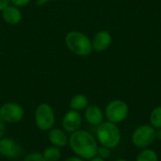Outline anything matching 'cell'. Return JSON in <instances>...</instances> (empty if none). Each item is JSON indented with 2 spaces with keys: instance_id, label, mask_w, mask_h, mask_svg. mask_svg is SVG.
Masks as SVG:
<instances>
[{
  "instance_id": "6da1fadb",
  "label": "cell",
  "mask_w": 161,
  "mask_h": 161,
  "mask_svg": "<svg viewBox=\"0 0 161 161\" xmlns=\"http://www.w3.org/2000/svg\"><path fill=\"white\" fill-rule=\"evenodd\" d=\"M68 145L75 156L84 160H90L96 157L99 146L96 138L84 129H78L77 131L70 134Z\"/></svg>"
},
{
  "instance_id": "7a4b0ae2",
  "label": "cell",
  "mask_w": 161,
  "mask_h": 161,
  "mask_svg": "<svg viewBox=\"0 0 161 161\" xmlns=\"http://www.w3.org/2000/svg\"><path fill=\"white\" fill-rule=\"evenodd\" d=\"M95 138L101 146L112 150L119 146L122 140V133L116 124L106 121L96 126Z\"/></svg>"
},
{
  "instance_id": "3957f363",
  "label": "cell",
  "mask_w": 161,
  "mask_h": 161,
  "mask_svg": "<svg viewBox=\"0 0 161 161\" xmlns=\"http://www.w3.org/2000/svg\"><path fill=\"white\" fill-rule=\"evenodd\" d=\"M65 43L71 52L80 57H87L92 51V41L80 31L72 30L68 32L65 36Z\"/></svg>"
},
{
  "instance_id": "277c9868",
  "label": "cell",
  "mask_w": 161,
  "mask_h": 161,
  "mask_svg": "<svg viewBox=\"0 0 161 161\" xmlns=\"http://www.w3.org/2000/svg\"><path fill=\"white\" fill-rule=\"evenodd\" d=\"M35 125L41 131H49L55 126L56 115L53 108L47 103L40 104L34 112Z\"/></svg>"
},
{
  "instance_id": "5b68a950",
  "label": "cell",
  "mask_w": 161,
  "mask_h": 161,
  "mask_svg": "<svg viewBox=\"0 0 161 161\" xmlns=\"http://www.w3.org/2000/svg\"><path fill=\"white\" fill-rule=\"evenodd\" d=\"M131 142L138 149L148 148L156 142V129L150 125H142L133 131Z\"/></svg>"
},
{
  "instance_id": "8992f818",
  "label": "cell",
  "mask_w": 161,
  "mask_h": 161,
  "mask_svg": "<svg viewBox=\"0 0 161 161\" xmlns=\"http://www.w3.org/2000/svg\"><path fill=\"white\" fill-rule=\"evenodd\" d=\"M104 114L107 121L118 125L127 118L129 114V107L124 100H112L107 105Z\"/></svg>"
},
{
  "instance_id": "52a82bcc",
  "label": "cell",
  "mask_w": 161,
  "mask_h": 161,
  "mask_svg": "<svg viewBox=\"0 0 161 161\" xmlns=\"http://www.w3.org/2000/svg\"><path fill=\"white\" fill-rule=\"evenodd\" d=\"M25 116L24 108L15 102H7L0 107V117L5 124L20 123Z\"/></svg>"
},
{
  "instance_id": "ba28073f",
  "label": "cell",
  "mask_w": 161,
  "mask_h": 161,
  "mask_svg": "<svg viewBox=\"0 0 161 161\" xmlns=\"http://www.w3.org/2000/svg\"><path fill=\"white\" fill-rule=\"evenodd\" d=\"M22 146L12 138L3 137L0 139V155L8 159H18L23 156Z\"/></svg>"
},
{
  "instance_id": "9c48e42d",
  "label": "cell",
  "mask_w": 161,
  "mask_h": 161,
  "mask_svg": "<svg viewBox=\"0 0 161 161\" xmlns=\"http://www.w3.org/2000/svg\"><path fill=\"white\" fill-rule=\"evenodd\" d=\"M82 121H83V118H82L80 111L70 109L62 117V120H61L62 129L66 131L68 134H72L77 131L78 129H80Z\"/></svg>"
},
{
  "instance_id": "30bf717a",
  "label": "cell",
  "mask_w": 161,
  "mask_h": 161,
  "mask_svg": "<svg viewBox=\"0 0 161 161\" xmlns=\"http://www.w3.org/2000/svg\"><path fill=\"white\" fill-rule=\"evenodd\" d=\"M84 118L86 122L92 125L98 126L104 122L105 114L102 108L97 105H89L84 111Z\"/></svg>"
},
{
  "instance_id": "8fae6325",
  "label": "cell",
  "mask_w": 161,
  "mask_h": 161,
  "mask_svg": "<svg viewBox=\"0 0 161 161\" xmlns=\"http://www.w3.org/2000/svg\"><path fill=\"white\" fill-rule=\"evenodd\" d=\"M111 42H112L111 34L107 30H100L94 35L92 41V50L96 52H103L110 46Z\"/></svg>"
},
{
  "instance_id": "7c38bea8",
  "label": "cell",
  "mask_w": 161,
  "mask_h": 161,
  "mask_svg": "<svg viewBox=\"0 0 161 161\" xmlns=\"http://www.w3.org/2000/svg\"><path fill=\"white\" fill-rule=\"evenodd\" d=\"M48 141L51 143V145L58 147V148H64L69 143V136L66 131H64L62 128H56L53 127L48 131Z\"/></svg>"
},
{
  "instance_id": "4fadbf2b",
  "label": "cell",
  "mask_w": 161,
  "mask_h": 161,
  "mask_svg": "<svg viewBox=\"0 0 161 161\" xmlns=\"http://www.w3.org/2000/svg\"><path fill=\"white\" fill-rule=\"evenodd\" d=\"M2 16L4 21L8 25H17L22 19V13L15 6L6 7L2 10Z\"/></svg>"
},
{
  "instance_id": "5bb4252c",
  "label": "cell",
  "mask_w": 161,
  "mask_h": 161,
  "mask_svg": "<svg viewBox=\"0 0 161 161\" xmlns=\"http://www.w3.org/2000/svg\"><path fill=\"white\" fill-rule=\"evenodd\" d=\"M88 106H89V98L85 94H81V93L74 95L69 102L70 109L76 110V111L85 110V108Z\"/></svg>"
},
{
  "instance_id": "9a60e30c",
  "label": "cell",
  "mask_w": 161,
  "mask_h": 161,
  "mask_svg": "<svg viewBox=\"0 0 161 161\" xmlns=\"http://www.w3.org/2000/svg\"><path fill=\"white\" fill-rule=\"evenodd\" d=\"M42 154L45 161H59L62 156L60 148L53 145H50L45 148Z\"/></svg>"
},
{
  "instance_id": "2e32d148",
  "label": "cell",
  "mask_w": 161,
  "mask_h": 161,
  "mask_svg": "<svg viewBox=\"0 0 161 161\" xmlns=\"http://www.w3.org/2000/svg\"><path fill=\"white\" fill-rule=\"evenodd\" d=\"M136 161H159V158L155 150L148 147L141 150L136 158Z\"/></svg>"
},
{
  "instance_id": "e0dca14e",
  "label": "cell",
  "mask_w": 161,
  "mask_h": 161,
  "mask_svg": "<svg viewBox=\"0 0 161 161\" xmlns=\"http://www.w3.org/2000/svg\"><path fill=\"white\" fill-rule=\"evenodd\" d=\"M149 125L155 129L161 128V106L156 107L150 113Z\"/></svg>"
},
{
  "instance_id": "ac0fdd59",
  "label": "cell",
  "mask_w": 161,
  "mask_h": 161,
  "mask_svg": "<svg viewBox=\"0 0 161 161\" xmlns=\"http://www.w3.org/2000/svg\"><path fill=\"white\" fill-rule=\"evenodd\" d=\"M110 153H111V149L100 145V146H98L96 156L99 157V158H103V159H106L107 160L110 157Z\"/></svg>"
},
{
  "instance_id": "d6986e66",
  "label": "cell",
  "mask_w": 161,
  "mask_h": 161,
  "mask_svg": "<svg viewBox=\"0 0 161 161\" xmlns=\"http://www.w3.org/2000/svg\"><path fill=\"white\" fill-rule=\"evenodd\" d=\"M23 161H45V159L43 158L42 153L33 152V153H30V154L26 155L24 158Z\"/></svg>"
},
{
  "instance_id": "ffe728a7",
  "label": "cell",
  "mask_w": 161,
  "mask_h": 161,
  "mask_svg": "<svg viewBox=\"0 0 161 161\" xmlns=\"http://www.w3.org/2000/svg\"><path fill=\"white\" fill-rule=\"evenodd\" d=\"M10 2L15 7H24L27 5L30 2V0H10Z\"/></svg>"
},
{
  "instance_id": "44dd1931",
  "label": "cell",
  "mask_w": 161,
  "mask_h": 161,
  "mask_svg": "<svg viewBox=\"0 0 161 161\" xmlns=\"http://www.w3.org/2000/svg\"><path fill=\"white\" fill-rule=\"evenodd\" d=\"M6 129H7V127H6V124L4 123V121H3V120L1 119V117H0V139H1V138H3V137L5 136Z\"/></svg>"
},
{
  "instance_id": "7402d4cb",
  "label": "cell",
  "mask_w": 161,
  "mask_h": 161,
  "mask_svg": "<svg viewBox=\"0 0 161 161\" xmlns=\"http://www.w3.org/2000/svg\"><path fill=\"white\" fill-rule=\"evenodd\" d=\"M10 0H0V11H2L6 7L8 6Z\"/></svg>"
},
{
  "instance_id": "603a6c76",
  "label": "cell",
  "mask_w": 161,
  "mask_h": 161,
  "mask_svg": "<svg viewBox=\"0 0 161 161\" xmlns=\"http://www.w3.org/2000/svg\"><path fill=\"white\" fill-rule=\"evenodd\" d=\"M62 161H85L84 159H82V158H78V157H76V156H73V157H69V158H65L64 160Z\"/></svg>"
},
{
  "instance_id": "cb8c5ba5",
  "label": "cell",
  "mask_w": 161,
  "mask_h": 161,
  "mask_svg": "<svg viewBox=\"0 0 161 161\" xmlns=\"http://www.w3.org/2000/svg\"><path fill=\"white\" fill-rule=\"evenodd\" d=\"M156 141L161 142V128L156 129Z\"/></svg>"
},
{
  "instance_id": "d4e9b609",
  "label": "cell",
  "mask_w": 161,
  "mask_h": 161,
  "mask_svg": "<svg viewBox=\"0 0 161 161\" xmlns=\"http://www.w3.org/2000/svg\"><path fill=\"white\" fill-rule=\"evenodd\" d=\"M50 0H36V5L38 6H42L44 4H46L47 2H49Z\"/></svg>"
},
{
  "instance_id": "484cf974",
  "label": "cell",
  "mask_w": 161,
  "mask_h": 161,
  "mask_svg": "<svg viewBox=\"0 0 161 161\" xmlns=\"http://www.w3.org/2000/svg\"><path fill=\"white\" fill-rule=\"evenodd\" d=\"M89 161H106V159H103V158H99V157H94V158H91Z\"/></svg>"
},
{
  "instance_id": "4316f807",
  "label": "cell",
  "mask_w": 161,
  "mask_h": 161,
  "mask_svg": "<svg viewBox=\"0 0 161 161\" xmlns=\"http://www.w3.org/2000/svg\"><path fill=\"white\" fill-rule=\"evenodd\" d=\"M114 161H129L128 159H125V158H118V159H116V160Z\"/></svg>"
}]
</instances>
